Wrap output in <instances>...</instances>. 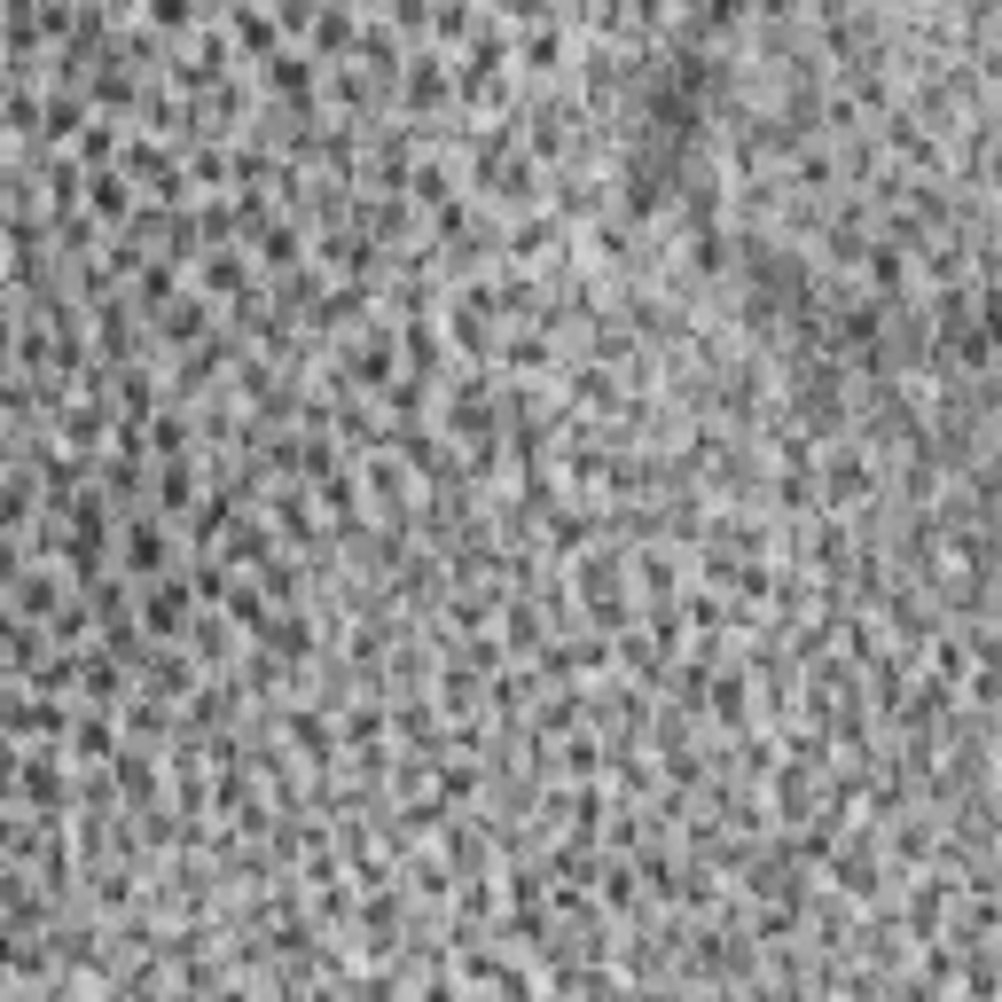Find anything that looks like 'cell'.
Here are the masks:
<instances>
[{"instance_id":"1","label":"cell","mask_w":1002,"mask_h":1002,"mask_svg":"<svg viewBox=\"0 0 1002 1002\" xmlns=\"http://www.w3.org/2000/svg\"><path fill=\"white\" fill-rule=\"evenodd\" d=\"M78 157H87V164L118 157V118H87V126H78Z\"/></svg>"}]
</instances>
